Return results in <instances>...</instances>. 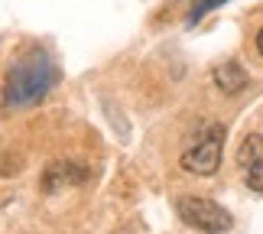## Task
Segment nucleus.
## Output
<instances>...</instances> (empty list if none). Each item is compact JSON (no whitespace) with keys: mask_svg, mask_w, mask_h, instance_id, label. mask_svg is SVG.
<instances>
[{"mask_svg":"<svg viewBox=\"0 0 263 234\" xmlns=\"http://www.w3.org/2000/svg\"><path fill=\"white\" fill-rule=\"evenodd\" d=\"M88 176H91V172L85 166L59 159V163H52V166H46V172H43V192H46V195H59V192H65L72 186L88 182Z\"/></svg>","mask_w":263,"mask_h":234,"instance_id":"nucleus-5","label":"nucleus"},{"mask_svg":"<svg viewBox=\"0 0 263 234\" xmlns=\"http://www.w3.org/2000/svg\"><path fill=\"white\" fill-rule=\"evenodd\" d=\"M221 4H224V0H201V4H195V7H192V13H189V26H195L198 20L208 13V10H215V7H221Z\"/></svg>","mask_w":263,"mask_h":234,"instance_id":"nucleus-7","label":"nucleus"},{"mask_svg":"<svg viewBox=\"0 0 263 234\" xmlns=\"http://www.w3.org/2000/svg\"><path fill=\"white\" fill-rule=\"evenodd\" d=\"M247 81H250L247 72L237 62H224L215 68V85L221 88V95H237V91L247 88Z\"/></svg>","mask_w":263,"mask_h":234,"instance_id":"nucleus-6","label":"nucleus"},{"mask_svg":"<svg viewBox=\"0 0 263 234\" xmlns=\"http://www.w3.org/2000/svg\"><path fill=\"white\" fill-rule=\"evenodd\" d=\"M176 211H179V218L185 221L189 228L205 231V234H224V231H231V225H234L231 211H224L218 202H211L205 195H182V199H176Z\"/></svg>","mask_w":263,"mask_h":234,"instance_id":"nucleus-3","label":"nucleus"},{"mask_svg":"<svg viewBox=\"0 0 263 234\" xmlns=\"http://www.w3.org/2000/svg\"><path fill=\"white\" fill-rule=\"evenodd\" d=\"M257 52H260V59H263V26H260V33H257Z\"/></svg>","mask_w":263,"mask_h":234,"instance_id":"nucleus-8","label":"nucleus"},{"mask_svg":"<svg viewBox=\"0 0 263 234\" xmlns=\"http://www.w3.org/2000/svg\"><path fill=\"white\" fill-rule=\"evenodd\" d=\"M55 81H59V68L49 59V52L33 49V52H26L10 68L7 85H4V104L7 107H26L33 101H39L43 95H49L55 88Z\"/></svg>","mask_w":263,"mask_h":234,"instance_id":"nucleus-1","label":"nucleus"},{"mask_svg":"<svg viewBox=\"0 0 263 234\" xmlns=\"http://www.w3.org/2000/svg\"><path fill=\"white\" fill-rule=\"evenodd\" d=\"M221 147H224V127L221 124H205L201 137L179 156V166L192 176H215L221 166Z\"/></svg>","mask_w":263,"mask_h":234,"instance_id":"nucleus-2","label":"nucleus"},{"mask_svg":"<svg viewBox=\"0 0 263 234\" xmlns=\"http://www.w3.org/2000/svg\"><path fill=\"white\" fill-rule=\"evenodd\" d=\"M237 166L244 176L247 189L263 192V137L260 134H247L244 143L237 150Z\"/></svg>","mask_w":263,"mask_h":234,"instance_id":"nucleus-4","label":"nucleus"}]
</instances>
